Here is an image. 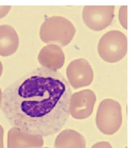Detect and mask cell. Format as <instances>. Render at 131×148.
<instances>
[{
	"instance_id": "cell-1",
	"label": "cell",
	"mask_w": 131,
	"mask_h": 148,
	"mask_svg": "<svg viewBox=\"0 0 131 148\" xmlns=\"http://www.w3.org/2000/svg\"><path fill=\"white\" fill-rule=\"evenodd\" d=\"M72 95L69 82L60 72L39 67L5 89L2 110L14 128L49 136L60 131L67 122Z\"/></svg>"
},
{
	"instance_id": "cell-2",
	"label": "cell",
	"mask_w": 131,
	"mask_h": 148,
	"mask_svg": "<svg viewBox=\"0 0 131 148\" xmlns=\"http://www.w3.org/2000/svg\"><path fill=\"white\" fill-rule=\"evenodd\" d=\"M75 32V28L68 19L52 16L46 18L42 24L39 36L45 43L64 47L71 42Z\"/></svg>"
},
{
	"instance_id": "cell-3",
	"label": "cell",
	"mask_w": 131,
	"mask_h": 148,
	"mask_svg": "<svg viewBox=\"0 0 131 148\" xmlns=\"http://www.w3.org/2000/svg\"><path fill=\"white\" fill-rule=\"evenodd\" d=\"M128 50V40L124 33L111 30L102 36L98 44V52L102 60L114 63L122 60Z\"/></svg>"
},
{
	"instance_id": "cell-4",
	"label": "cell",
	"mask_w": 131,
	"mask_h": 148,
	"mask_svg": "<svg viewBox=\"0 0 131 148\" xmlns=\"http://www.w3.org/2000/svg\"><path fill=\"white\" fill-rule=\"evenodd\" d=\"M122 123V111L118 102L111 99L102 100L97 111L96 123L104 134L112 135L117 132Z\"/></svg>"
},
{
	"instance_id": "cell-5",
	"label": "cell",
	"mask_w": 131,
	"mask_h": 148,
	"mask_svg": "<svg viewBox=\"0 0 131 148\" xmlns=\"http://www.w3.org/2000/svg\"><path fill=\"white\" fill-rule=\"evenodd\" d=\"M114 6H85L83 18L86 25L94 31L108 27L114 16Z\"/></svg>"
},
{
	"instance_id": "cell-6",
	"label": "cell",
	"mask_w": 131,
	"mask_h": 148,
	"mask_svg": "<svg viewBox=\"0 0 131 148\" xmlns=\"http://www.w3.org/2000/svg\"><path fill=\"white\" fill-rule=\"evenodd\" d=\"M69 83L75 89L85 87L93 80V71L87 60L81 58L70 63L67 69Z\"/></svg>"
},
{
	"instance_id": "cell-7",
	"label": "cell",
	"mask_w": 131,
	"mask_h": 148,
	"mask_svg": "<svg viewBox=\"0 0 131 148\" xmlns=\"http://www.w3.org/2000/svg\"><path fill=\"white\" fill-rule=\"evenodd\" d=\"M96 96L94 92L85 90L72 94L70 100V114L76 119H85L93 112Z\"/></svg>"
},
{
	"instance_id": "cell-8",
	"label": "cell",
	"mask_w": 131,
	"mask_h": 148,
	"mask_svg": "<svg viewBox=\"0 0 131 148\" xmlns=\"http://www.w3.org/2000/svg\"><path fill=\"white\" fill-rule=\"evenodd\" d=\"M38 60L43 67L57 71L64 64L65 56L60 46L50 44L41 49L39 54Z\"/></svg>"
},
{
	"instance_id": "cell-9",
	"label": "cell",
	"mask_w": 131,
	"mask_h": 148,
	"mask_svg": "<svg viewBox=\"0 0 131 148\" xmlns=\"http://www.w3.org/2000/svg\"><path fill=\"white\" fill-rule=\"evenodd\" d=\"M19 40L16 31L10 26H0V53L10 55L18 49Z\"/></svg>"
},
{
	"instance_id": "cell-10",
	"label": "cell",
	"mask_w": 131,
	"mask_h": 148,
	"mask_svg": "<svg viewBox=\"0 0 131 148\" xmlns=\"http://www.w3.org/2000/svg\"><path fill=\"white\" fill-rule=\"evenodd\" d=\"M54 147L56 148H85V139L76 131L66 129L62 131L55 139Z\"/></svg>"
},
{
	"instance_id": "cell-11",
	"label": "cell",
	"mask_w": 131,
	"mask_h": 148,
	"mask_svg": "<svg viewBox=\"0 0 131 148\" xmlns=\"http://www.w3.org/2000/svg\"><path fill=\"white\" fill-rule=\"evenodd\" d=\"M14 143L16 147L25 148H41L44 140L41 135L27 134L14 128Z\"/></svg>"
},
{
	"instance_id": "cell-12",
	"label": "cell",
	"mask_w": 131,
	"mask_h": 148,
	"mask_svg": "<svg viewBox=\"0 0 131 148\" xmlns=\"http://www.w3.org/2000/svg\"><path fill=\"white\" fill-rule=\"evenodd\" d=\"M127 6H122L119 12V20L122 27L127 29Z\"/></svg>"
},
{
	"instance_id": "cell-13",
	"label": "cell",
	"mask_w": 131,
	"mask_h": 148,
	"mask_svg": "<svg viewBox=\"0 0 131 148\" xmlns=\"http://www.w3.org/2000/svg\"><path fill=\"white\" fill-rule=\"evenodd\" d=\"M11 9V6H0V18L5 16Z\"/></svg>"
},
{
	"instance_id": "cell-14",
	"label": "cell",
	"mask_w": 131,
	"mask_h": 148,
	"mask_svg": "<svg viewBox=\"0 0 131 148\" xmlns=\"http://www.w3.org/2000/svg\"><path fill=\"white\" fill-rule=\"evenodd\" d=\"M111 146L107 142H99L96 143L92 148H111Z\"/></svg>"
}]
</instances>
